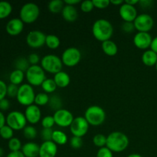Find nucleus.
I'll use <instances>...</instances> for the list:
<instances>
[{"instance_id": "44", "label": "nucleus", "mask_w": 157, "mask_h": 157, "mask_svg": "<svg viewBox=\"0 0 157 157\" xmlns=\"http://www.w3.org/2000/svg\"><path fill=\"white\" fill-rule=\"evenodd\" d=\"M122 31L125 33H132L135 30V26L133 22H128V21H124V23L121 25Z\"/></svg>"}, {"instance_id": "37", "label": "nucleus", "mask_w": 157, "mask_h": 157, "mask_svg": "<svg viewBox=\"0 0 157 157\" xmlns=\"http://www.w3.org/2000/svg\"><path fill=\"white\" fill-rule=\"evenodd\" d=\"M55 124V122L53 116H50V115L45 116L41 120V126H42L43 128L52 129Z\"/></svg>"}, {"instance_id": "35", "label": "nucleus", "mask_w": 157, "mask_h": 157, "mask_svg": "<svg viewBox=\"0 0 157 157\" xmlns=\"http://www.w3.org/2000/svg\"><path fill=\"white\" fill-rule=\"evenodd\" d=\"M93 143L94 146L99 148L106 147L107 144V136H104L102 133H98L93 138Z\"/></svg>"}, {"instance_id": "6", "label": "nucleus", "mask_w": 157, "mask_h": 157, "mask_svg": "<svg viewBox=\"0 0 157 157\" xmlns=\"http://www.w3.org/2000/svg\"><path fill=\"white\" fill-rule=\"evenodd\" d=\"M25 78L28 83L32 87L41 86L46 79L45 72L39 65H31L25 72Z\"/></svg>"}, {"instance_id": "49", "label": "nucleus", "mask_w": 157, "mask_h": 157, "mask_svg": "<svg viewBox=\"0 0 157 157\" xmlns=\"http://www.w3.org/2000/svg\"><path fill=\"white\" fill-rule=\"evenodd\" d=\"M150 49L157 54V36L155 37L154 38H153L151 46H150Z\"/></svg>"}, {"instance_id": "4", "label": "nucleus", "mask_w": 157, "mask_h": 157, "mask_svg": "<svg viewBox=\"0 0 157 157\" xmlns=\"http://www.w3.org/2000/svg\"><path fill=\"white\" fill-rule=\"evenodd\" d=\"M39 15L40 9L38 5L33 2H28L21 6L19 12V18L24 23L31 24L38 19Z\"/></svg>"}, {"instance_id": "50", "label": "nucleus", "mask_w": 157, "mask_h": 157, "mask_svg": "<svg viewBox=\"0 0 157 157\" xmlns=\"http://www.w3.org/2000/svg\"><path fill=\"white\" fill-rule=\"evenodd\" d=\"M6 124V117L2 111H0V129L4 127Z\"/></svg>"}, {"instance_id": "27", "label": "nucleus", "mask_w": 157, "mask_h": 157, "mask_svg": "<svg viewBox=\"0 0 157 157\" xmlns=\"http://www.w3.org/2000/svg\"><path fill=\"white\" fill-rule=\"evenodd\" d=\"M12 12V6L9 2L0 1V19H4L10 15Z\"/></svg>"}, {"instance_id": "15", "label": "nucleus", "mask_w": 157, "mask_h": 157, "mask_svg": "<svg viewBox=\"0 0 157 157\" xmlns=\"http://www.w3.org/2000/svg\"><path fill=\"white\" fill-rule=\"evenodd\" d=\"M119 14L124 21H128V22H133L138 15L136 7L125 2L120 6Z\"/></svg>"}, {"instance_id": "21", "label": "nucleus", "mask_w": 157, "mask_h": 157, "mask_svg": "<svg viewBox=\"0 0 157 157\" xmlns=\"http://www.w3.org/2000/svg\"><path fill=\"white\" fill-rule=\"evenodd\" d=\"M61 15H62L63 18L69 22L76 21L78 16V10L75 6H68V5L64 6L62 12H61Z\"/></svg>"}, {"instance_id": "41", "label": "nucleus", "mask_w": 157, "mask_h": 157, "mask_svg": "<svg viewBox=\"0 0 157 157\" xmlns=\"http://www.w3.org/2000/svg\"><path fill=\"white\" fill-rule=\"evenodd\" d=\"M18 88L19 86L15 85V84H9L7 86V96L9 98H16L17 94H18Z\"/></svg>"}, {"instance_id": "7", "label": "nucleus", "mask_w": 157, "mask_h": 157, "mask_svg": "<svg viewBox=\"0 0 157 157\" xmlns=\"http://www.w3.org/2000/svg\"><path fill=\"white\" fill-rule=\"evenodd\" d=\"M35 96L33 87L29 84H23L19 86L16 99L21 105L27 107L34 104Z\"/></svg>"}, {"instance_id": "14", "label": "nucleus", "mask_w": 157, "mask_h": 157, "mask_svg": "<svg viewBox=\"0 0 157 157\" xmlns=\"http://www.w3.org/2000/svg\"><path fill=\"white\" fill-rule=\"evenodd\" d=\"M151 35L149 32H137L133 38V44L137 48L141 50H147L151 46Z\"/></svg>"}, {"instance_id": "40", "label": "nucleus", "mask_w": 157, "mask_h": 157, "mask_svg": "<svg viewBox=\"0 0 157 157\" xmlns=\"http://www.w3.org/2000/svg\"><path fill=\"white\" fill-rule=\"evenodd\" d=\"M54 130L52 129H47L43 128V130L41 131V138L45 141H52V134H53Z\"/></svg>"}, {"instance_id": "20", "label": "nucleus", "mask_w": 157, "mask_h": 157, "mask_svg": "<svg viewBox=\"0 0 157 157\" xmlns=\"http://www.w3.org/2000/svg\"><path fill=\"white\" fill-rule=\"evenodd\" d=\"M53 79L57 87L60 88H65L70 84L71 82V78L69 75L63 71L55 74Z\"/></svg>"}, {"instance_id": "34", "label": "nucleus", "mask_w": 157, "mask_h": 157, "mask_svg": "<svg viewBox=\"0 0 157 157\" xmlns=\"http://www.w3.org/2000/svg\"><path fill=\"white\" fill-rule=\"evenodd\" d=\"M14 130L6 124L3 127L0 129V136L4 140H11L13 138Z\"/></svg>"}, {"instance_id": "51", "label": "nucleus", "mask_w": 157, "mask_h": 157, "mask_svg": "<svg viewBox=\"0 0 157 157\" xmlns=\"http://www.w3.org/2000/svg\"><path fill=\"white\" fill-rule=\"evenodd\" d=\"M64 2L65 5H68V6H75V5L81 2L80 0H64Z\"/></svg>"}, {"instance_id": "46", "label": "nucleus", "mask_w": 157, "mask_h": 157, "mask_svg": "<svg viewBox=\"0 0 157 157\" xmlns=\"http://www.w3.org/2000/svg\"><path fill=\"white\" fill-rule=\"evenodd\" d=\"M7 86L4 81L0 80V101L7 96Z\"/></svg>"}, {"instance_id": "45", "label": "nucleus", "mask_w": 157, "mask_h": 157, "mask_svg": "<svg viewBox=\"0 0 157 157\" xmlns=\"http://www.w3.org/2000/svg\"><path fill=\"white\" fill-rule=\"evenodd\" d=\"M28 61L31 65H38V63L41 62L39 55L36 53H32L29 55V56L28 57Z\"/></svg>"}, {"instance_id": "23", "label": "nucleus", "mask_w": 157, "mask_h": 157, "mask_svg": "<svg viewBox=\"0 0 157 157\" xmlns=\"http://www.w3.org/2000/svg\"><path fill=\"white\" fill-rule=\"evenodd\" d=\"M142 61L146 66L148 67L156 65L157 62V54L151 49L146 50L142 55Z\"/></svg>"}, {"instance_id": "8", "label": "nucleus", "mask_w": 157, "mask_h": 157, "mask_svg": "<svg viewBox=\"0 0 157 157\" xmlns=\"http://www.w3.org/2000/svg\"><path fill=\"white\" fill-rule=\"evenodd\" d=\"M6 124L13 130H21L26 127L27 120L24 113L18 110H14L6 117Z\"/></svg>"}, {"instance_id": "39", "label": "nucleus", "mask_w": 157, "mask_h": 157, "mask_svg": "<svg viewBox=\"0 0 157 157\" xmlns=\"http://www.w3.org/2000/svg\"><path fill=\"white\" fill-rule=\"evenodd\" d=\"M70 146L73 149H75V150H78V149L81 148L83 146L82 138L73 136L70 140Z\"/></svg>"}, {"instance_id": "1", "label": "nucleus", "mask_w": 157, "mask_h": 157, "mask_svg": "<svg viewBox=\"0 0 157 157\" xmlns=\"http://www.w3.org/2000/svg\"><path fill=\"white\" fill-rule=\"evenodd\" d=\"M92 34L98 41L104 42L107 40H110L113 36V27L108 20L99 18L93 24Z\"/></svg>"}, {"instance_id": "56", "label": "nucleus", "mask_w": 157, "mask_h": 157, "mask_svg": "<svg viewBox=\"0 0 157 157\" xmlns=\"http://www.w3.org/2000/svg\"><path fill=\"white\" fill-rule=\"evenodd\" d=\"M3 154H4V150H3V149L2 147H0V157L2 156Z\"/></svg>"}, {"instance_id": "53", "label": "nucleus", "mask_w": 157, "mask_h": 157, "mask_svg": "<svg viewBox=\"0 0 157 157\" xmlns=\"http://www.w3.org/2000/svg\"><path fill=\"white\" fill-rule=\"evenodd\" d=\"M110 4H113L114 5V6H121L122 4H124V2L122 1V0H116V1H115V0H110Z\"/></svg>"}, {"instance_id": "26", "label": "nucleus", "mask_w": 157, "mask_h": 157, "mask_svg": "<svg viewBox=\"0 0 157 157\" xmlns=\"http://www.w3.org/2000/svg\"><path fill=\"white\" fill-rule=\"evenodd\" d=\"M64 2L61 0H52L48 4V10L53 14H58L62 12L64 7Z\"/></svg>"}, {"instance_id": "13", "label": "nucleus", "mask_w": 157, "mask_h": 157, "mask_svg": "<svg viewBox=\"0 0 157 157\" xmlns=\"http://www.w3.org/2000/svg\"><path fill=\"white\" fill-rule=\"evenodd\" d=\"M46 35L39 30H33L26 36V43L32 48H39L45 44Z\"/></svg>"}, {"instance_id": "36", "label": "nucleus", "mask_w": 157, "mask_h": 157, "mask_svg": "<svg viewBox=\"0 0 157 157\" xmlns=\"http://www.w3.org/2000/svg\"><path fill=\"white\" fill-rule=\"evenodd\" d=\"M23 134L26 139L34 140L37 136V130L33 126H26L23 130Z\"/></svg>"}, {"instance_id": "43", "label": "nucleus", "mask_w": 157, "mask_h": 157, "mask_svg": "<svg viewBox=\"0 0 157 157\" xmlns=\"http://www.w3.org/2000/svg\"><path fill=\"white\" fill-rule=\"evenodd\" d=\"M94 8L99 9H104L108 7L110 4V0H93Z\"/></svg>"}, {"instance_id": "55", "label": "nucleus", "mask_w": 157, "mask_h": 157, "mask_svg": "<svg viewBox=\"0 0 157 157\" xmlns=\"http://www.w3.org/2000/svg\"><path fill=\"white\" fill-rule=\"evenodd\" d=\"M127 157H143L141 155L138 154V153H132V154L129 155Z\"/></svg>"}, {"instance_id": "24", "label": "nucleus", "mask_w": 157, "mask_h": 157, "mask_svg": "<svg viewBox=\"0 0 157 157\" xmlns=\"http://www.w3.org/2000/svg\"><path fill=\"white\" fill-rule=\"evenodd\" d=\"M25 75V74L24 71L18 70V69H15V70L11 72L10 75H9L10 84H15V85L17 86L20 85L24 81Z\"/></svg>"}, {"instance_id": "42", "label": "nucleus", "mask_w": 157, "mask_h": 157, "mask_svg": "<svg viewBox=\"0 0 157 157\" xmlns=\"http://www.w3.org/2000/svg\"><path fill=\"white\" fill-rule=\"evenodd\" d=\"M96 157H113V152L107 147H102L98 150Z\"/></svg>"}, {"instance_id": "3", "label": "nucleus", "mask_w": 157, "mask_h": 157, "mask_svg": "<svg viewBox=\"0 0 157 157\" xmlns=\"http://www.w3.org/2000/svg\"><path fill=\"white\" fill-rule=\"evenodd\" d=\"M84 118L89 125L94 127L102 125L106 120L105 110L100 106H90L85 110Z\"/></svg>"}, {"instance_id": "17", "label": "nucleus", "mask_w": 157, "mask_h": 157, "mask_svg": "<svg viewBox=\"0 0 157 157\" xmlns=\"http://www.w3.org/2000/svg\"><path fill=\"white\" fill-rule=\"evenodd\" d=\"M25 23L20 18H14L9 20L6 25V31L9 35L16 36L21 34L24 29Z\"/></svg>"}, {"instance_id": "57", "label": "nucleus", "mask_w": 157, "mask_h": 157, "mask_svg": "<svg viewBox=\"0 0 157 157\" xmlns=\"http://www.w3.org/2000/svg\"><path fill=\"white\" fill-rule=\"evenodd\" d=\"M155 66H156V71H157V62H156V65H155Z\"/></svg>"}, {"instance_id": "16", "label": "nucleus", "mask_w": 157, "mask_h": 157, "mask_svg": "<svg viewBox=\"0 0 157 157\" xmlns=\"http://www.w3.org/2000/svg\"><path fill=\"white\" fill-rule=\"evenodd\" d=\"M24 114L27 120V122H29L32 125L38 124L41 119V110L39 107L35 105V104L26 107Z\"/></svg>"}, {"instance_id": "11", "label": "nucleus", "mask_w": 157, "mask_h": 157, "mask_svg": "<svg viewBox=\"0 0 157 157\" xmlns=\"http://www.w3.org/2000/svg\"><path fill=\"white\" fill-rule=\"evenodd\" d=\"M135 29L138 32H149L153 27L154 21L151 15L143 13L138 15L133 21Z\"/></svg>"}, {"instance_id": "52", "label": "nucleus", "mask_w": 157, "mask_h": 157, "mask_svg": "<svg viewBox=\"0 0 157 157\" xmlns=\"http://www.w3.org/2000/svg\"><path fill=\"white\" fill-rule=\"evenodd\" d=\"M124 2L127 3V4L128 5H130V6H135L136 4L140 3V1L139 0H126Z\"/></svg>"}, {"instance_id": "18", "label": "nucleus", "mask_w": 157, "mask_h": 157, "mask_svg": "<svg viewBox=\"0 0 157 157\" xmlns=\"http://www.w3.org/2000/svg\"><path fill=\"white\" fill-rule=\"evenodd\" d=\"M58 153V145L53 141H45L40 145L38 157H55Z\"/></svg>"}, {"instance_id": "22", "label": "nucleus", "mask_w": 157, "mask_h": 157, "mask_svg": "<svg viewBox=\"0 0 157 157\" xmlns=\"http://www.w3.org/2000/svg\"><path fill=\"white\" fill-rule=\"evenodd\" d=\"M101 48L104 53L107 56L113 57L117 54L118 47L116 43L112 40H107L101 44Z\"/></svg>"}, {"instance_id": "31", "label": "nucleus", "mask_w": 157, "mask_h": 157, "mask_svg": "<svg viewBox=\"0 0 157 157\" xmlns=\"http://www.w3.org/2000/svg\"><path fill=\"white\" fill-rule=\"evenodd\" d=\"M15 69H18V70L26 72L31 65L30 64H29V61H28V58H18V59L15 61Z\"/></svg>"}, {"instance_id": "33", "label": "nucleus", "mask_w": 157, "mask_h": 157, "mask_svg": "<svg viewBox=\"0 0 157 157\" xmlns=\"http://www.w3.org/2000/svg\"><path fill=\"white\" fill-rule=\"evenodd\" d=\"M8 147H9V149L10 150L11 152H16L21 151L22 145H21V143L19 139L16 137H13L9 140Z\"/></svg>"}, {"instance_id": "25", "label": "nucleus", "mask_w": 157, "mask_h": 157, "mask_svg": "<svg viewBox=\"0 0 157 157\" xmlns=\"http://www.w3.org/2000/svg\"><path fill=\"white\" fill-rule=\"evenodd\" d=\"M52 141L56 145L63 146L67 144V136L66 133L61 130H54L53 134H52Z\"/></svg>"}, {"instance_id": "2", "label": "nucleus", "mask_w": 157, "mask_h": 157, "mask_svg": "<svg viewBox=\"0 0 157 157\" xmlns=\"http://www.w3.org/2000/svg\"><path fill=\"white\" fill-rule=\"evenodd\" d=\"M130 141L125 133L122 132L115 131L110 133L107 136L106 147L114 153H121L128 147Z\"/></svg>"}, {"instance_id": "5", "label": "nucleus", "mask_w": 157, "mask_h": 157, "mask_svg": "<svg viewBox=\"0 0 157 157\" xmlns=\"http://www.w3.org/2000/svg\"><path fill=\"white\" fill-rule=\"evenodd\" d=\"M41 67L44 71L55 75L62 71L63 63L61 58L57 55H47L41 58Z\"/></svg>"}, {"instance_id": "38", "label": "nucleus", "mask_w": 157, "mask_h": 157, "mask_svg": "<svg viewBox=\"0 0 157 157\" xmlns=\"http://www.w3.org/2000/svg\"><path fill=\"white\" fill-rule=\"evenodd\" d=\"M94 8V6L93 0H85V1L81 2V9L83 12L85 13H88V12H91Z\"/></svg>"}, {"instance_id": "19", "label": "nucleus", "mask_w": 157, "mask_h": 157, "mask_svg": "<svg viewBox=\"0 0 157 157\" xmlns=\"http://www.w3.org/2000/svg\"><path fill=\"white\" fill-rule=\"evenodd\" d=\"M40 146L34 142L26 143L22 146L21 151L25 157L39 156Z\"/></svg>"}, {"instance_id": "9", "label": "nucleus", "mask_w": 157, "mask_h": 157, "mask_svg": "<svg viewBox=\"0 0 157 157\" xmlns=\"http://www.w3.org/2000/svg\"><path fill=\"white\" fill-rule=\"evenodd\" d=\"M81 59V53L78 48L75 47L67 48L64 51L61 55L63 64L67 67H75Z\"/></svg>"}, {"instance_id": "28", "label": "nucleus", "mask_w": 157, "mask_h": 157, "mask_svg": "<svg viewBox=\"0 0 157 157\" xmlns=\"http://www.w3.org/2000/svg\"><path fill=\"white\" fill-rule=\"evenodd\" d=\"M61 44V41L59 38L55 35H46L45 45L50 49H57Z\"/></svg>"}, {"instance_id": "12", "label": "nucleus", "mask_w": 157, "mask_h": 157, "mask_svg": "<svg viewBox=\"0 0 157 157\" xmlns=\"http://www.w3.org/2000/svg\"><path fill=\"white\" fill-rule=\"evenodd\" d=\"M53 117L55 119V124L60 127H70L75 119L71 112L63 108L56 110L54 113Z\"/></svg>"}, {"instance_id": "29", "label": "nucleus", "mask_w": 157, "mask_h": 157, "mask_svg": "<svg viewBox=\"0 0 157 157\" xmlns=\"http://www.w3.org/2000/svg\"><path fill=\"white\" fill-rule=\"evenodd\" d=\"M41 87L42 90H44V93L48 94L55 92V90L58 87L53 78H46L41 85Z\"/></svg>"}, {"instance_id": "30", "label": "nucleus", "mask_w": 157, "mask_h": 157, "mask_svg": "<svg viewBox=\"0 0 157 157\" xmlns=\"http://www.w3.org/2000/svg\"><path fill=\"white\" fill-rule=\"evenodd\" d=\"M49 100H50V97L48 96V94L44 92L43 93L41 92V93H38V94H36L34 104L38 107L45 106L49 103Z\"/></svg>"}, {"instance_id": "32", "label": "nucleus", "mask_w": 157, "mask_h": 157, "mask_svg": "<svg viewBox=\"0 0 157 157\" xmlns=\"http://www.w3.org/2000/svg\"><path fill=\"white\" fill-rule=\"evenodd\" d=\"M49 106L52 109L56 110H60L61 109V106H62V101H61V98L58 95L55 94L52 95V97H50V100H49L48 103Z\"/></svg>"}, {"instance_id": "48", "label": "nucleus", "mask_w": 157, "mask_h": 157, "mask_svg": "<svg viewBox=\"0 0 157 157\" xmlns=\"http://www.w3.org/2000/svg\"><path fill=\"white\" fill-rule=\"evenodd\" d=\"M6 157H25L21 151L16 152H10Z\"/></svg>"}, {"instance_id": "10", "label": "nucleus", "mask_w": 157, "mask_h": 157, "mask_svg": "<svg viewBox=\"0 0 157 157\" xmlns=\"http://www.w3.org/2000/svg\"><path fill=\"white\" fill-rule=\"evenodd\" d=\"M89 126L90 125L84 117H75L70 126L71 133L73 134V136L82 138L88 132Z\"/></svg>"}, {"instance_id": "54", "label": "nucleus", "mask_w": 157, "mask_h": 157, "mask_svg": "<svg viewBox=\"0 0 157 157\" xmlns=\"http://www.w3.org/2000/svg\"><path fill=\"white\" fill-rule=\"evenodd\" d=\"M152 3V1H149V0H142V1H140V4L141 6H144V7H147V6H149Z\"/></svg>"}, {"instance_id": "47", "label": "nucleus", "mask_w": 157, "mask_h": 157, "mask_svg": "<svg viewBox=\"0 0 157 157\" xmlns=\"http://www.w3.org/2000/svg\"><path fill=\"white\" fill-rule=\"evenodd\" d=\"M10 108V102L8 99L4 98V99L0 101V111H6Z\"/></svg>"}]
</instances>
